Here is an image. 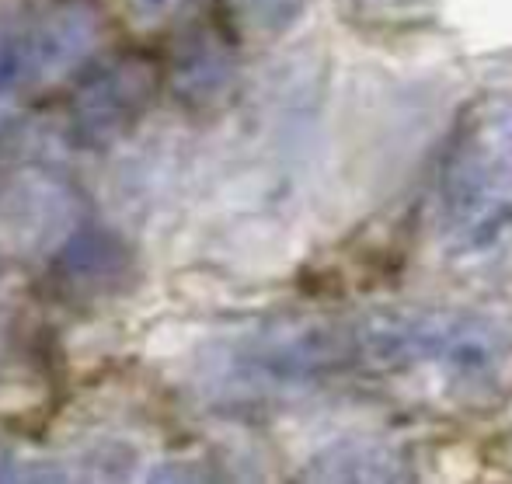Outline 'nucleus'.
<instances>
[{
    "label": "nucleus",
    "instance_id": "obj_1",
    "mask_svg": "<svg viewBox=\"0 0 512 484\" xmlns=\"http://www.w3.org/2000/svg\"><path fill=\"white\" fill-rule=\"evenodd\" d=\"M439 227L464 262L512 248V95L492 91L460 115L439 171Z\"/></svg>",
    "mask_w": 512,
    "mask_h": 484
},
{
    "label": "nucleus",
    "instance_id": "obj_2",
    "mask_svg": "<svg viewBox=\"0 0 512 484\" xmlns=\"http://www.w3.org/2000/svg\"><path fill=\"white\" fill-rule=\"evenodd\" d=\"M352 331V356L373 370L439 366L453 380H488L502 363L506 335L492 321L467 314H373Z\"/></svg>",
    "mask_w": 512,
    "mask_h": 484
},
{
    "label": "nucleus",
    "instance_id": "obj_3",
    "mask_svg": "<svg viewBox=\"0 0 512 484\" xmlns=\"http://www.w3.org/2000/svg\"><path fill=\"white\" fill-rule=\"evenodd\" d=\"M157 88V70L143 56H122L91 74L74 95V133L88 147H108L136 126Z\"/></svg>",
    "mask_w": 512,
    "mask_h": 484
},
{
    "label": "nucleus",
    "instance_id": "obj_4",
    "mask_svg": "<svg viewBox=\"0 0 512 484\" xmlns=\"http://www.w3.org/2000/svg\"><path fill=\"white\" fill-rule=\"evenodd\" d=\"M98 46V14L81 0H67L46 11L25 32L32 84H60Z\"/></svg>",
    "mask_w": 512,
    "mask_h": 484
},
{
    "label": "nucleus",
    "instance_id": "obj_5",
    "mask_svg": "<svg viewBox=\"0 0 512 484\" xmlns=\"http://www.w3.org/2000/svg\"><path fill=\"white\" fill-rule=\"evenodd\" d=\"M25 84H32L25 32H14L11 25L0 21V126L11 119V112H14V105H18L21 88H25Z\"/></svg>",
    "mask_w": 512,
    "mask_h": 484
},
{
    "label": "nucleus",
    "instance_id": "obj_6",
    "mask_svg": "<svg viewBox=\"0 0 512 484\" xmlns=\"http://www.w3.org/2000/svg\"><path fill=\"white\" fill-rule=\"evenodd\" d=\"M241 7L262 32H283L304 14L307 0H241Z\"/></svg>",
    "mask_w": 512,
    "mask_h": 484
},
{
    "label": "nucleus",
    "instance_id": "obj_7",
    "mask_svg": "<svg viewBox=\"0 0 512 484\" xmlns=\"http://www.w3.org/2000/svg\"><path fill=\"white\" fill-rule=\"evenodd\" d=\"M189 0H126L129 18L136 25H164V21L175 18Z\"/></svg>",
    "mask_w": 512,
    "mask_h": 484
},
{
    "label": "nucleus",
    "instance_id": "obj_8",
    "mask_svg": "<svg viewBox=\"0 0 512 484\" xmlns=\"http://www.w3.org/2000/svg\"><path fill=\"white\" fill-rule=\"evenodd\" d=\"M0 481H11V460H7L4 450H0Z\"/></svg>",
    "mask_w": 512,
    "mask_h": 484
}]
</instances>
